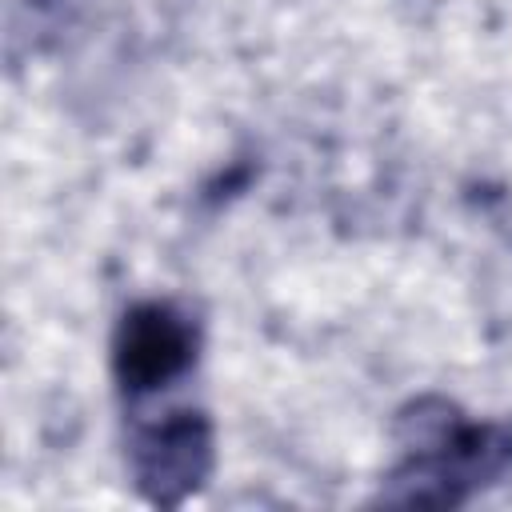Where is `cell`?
I'll use <instances>...</instances> for the list:
<instances>
[{
	"mask_svg": "<svg viewBox=\"0 0 512 512\" xmlns=\"http://www.w3.org/2000/svg\"><path fill=\"white\" fill-rule=\"evenodd\" d=\"M404 460L380 488L388 504H464L512 468V424H472L448 400H416L400 412Z\"/></svg>",
	"mask_w": 512,
	"mask_h": 512,
	"instance_id": "cell-1",
	"label": "cell"
},
{
	"mask_svg": "<svg viewBox=\"0 0 512 512\" xmlns=\"http://www.w3.org/2000/svg\"><path fill=\"white\" fill-rule=\"evenodd\" d=\"M212 460V420L192 408L168 412L160 424L140 428L128 448L136 488L144 492V500L164 508L184 504L212 476Z\"/></svg>",
	"mask_w": 512,
	"mask_h": 512,
	"instance_id": "cell-3",
	"label": "cell"
},
{
	"mask_svg": "<svg viewBox=\"0 0 512 512\" xmlns=\"http://www.w3.org/2000/svg\"><path fill=\"white\" fill-rule=\"evenodd\" d=\"M200 332L168 300L132 304L112 336V372L128 396L156 392L196 364Z\"/></svg>",
	"mask_w": 512,
	"mask_h": 512,
	"instance_id": "cell-2",
	"label": "cell"
}]
</instances>
